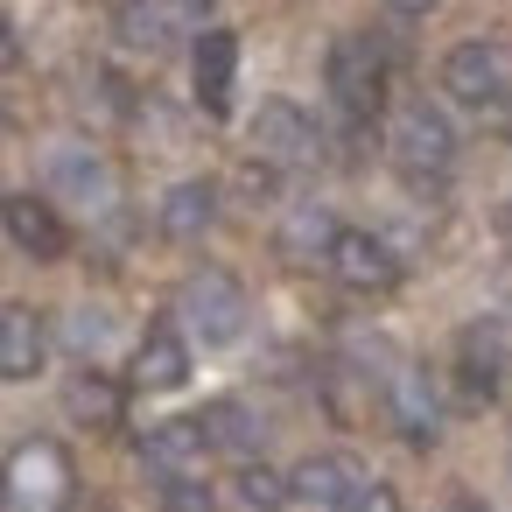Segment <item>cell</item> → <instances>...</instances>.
Here are the masks:
<instances>
[{
    "mask_svg": "<svg viewBox=\"0 0 512 512\" xmlns=\"http://www.w3.org/2000/svg\"><path fill=\"white\" fill-rule=\"evenodd\" d=\"M78 470L57 442H15L0 463V512H71Z\"/></svg>",
    "mask_w": 512,
    "mask_h": 512,
    "instance_id": "obj_1",
    "label": "cell"
},
{
    "mask_svg": "<svg viewBox=\"0 0 512 512\" xmlns=\"http://www.w3.org/2000/svg\"><path fill=\"white\" fill-rule=\"evenodd\" d=\"M176 316H183V330L197 337V344H211V351H225V344H239L246 337V288L225 274V267H204V274H190L183 281V295H176Z\"/></svg>",
    "mask_w": 512,
    "mask_h": 512,
    "instance_id": "obj_2",
    "label": "cell"
},
{
    "mask_svg": "<svg viewBox=\"0 0 512 512\" xmlns=\"http://www.w3.org/2000/svg\"><path fill=\"white\" fill-rule=\"evenodd\" d=\"M323 85H330L344 120H372L386 106V50L372 36H337L323 57Z\"/></svg>",
    "mask_w": 512,
    "mask_h": 512,
    "instance_id": "obj_3",
    "label": "cell"
},
{
    "mask_svg": "<svg viewBox=\"0 0 512 512\" xmlns=\"http://www.w3.org/2000/svg\"><path fill=\"white\" fill-rule=\"evenodd\" d=\"M386 148H393L400 176H414V183H442V176H449V162H456V127H449V113H442V106L414 99V106H400V113H393Z\"/></svg>",
    "mask_w": 512,
    "mask_h": 512,
    "instance_id": "obj_4",
    "label": "cell"
},
{
    "mask_svg": "<svg viewBox=\"0 0 512 512\" xmlns=\"http://www.w3.org/2000/svg\"><path fill=\"white\" fill-rule=\"evenodd\" d=\"M253 155H260L267 169H309V162L323 155V134H316V120H309L295 99H267V106L253 113Z\"/></svg>",
    "mask_w": 512,
    "mask_h": 512,
    "instance_id": "obj_5",
    "label": "cell"
},
{
    "mask_svg": "<svg viewBox=\"0 0 512 512\" xmlns=\"http://www.w3.org/2000/svg\"><path fill=\"white\" fill-rule=\"evenodd\" d=\"M365 484H372V477L358 470V456L323 449V456H309V463L288 470V505H302V512H351V498H358Z\"/></svg>",
    "mask_w": 512,
    "mask_h": 512,
    "instance_id": "obj_6",
    "label": "cell"
},
{
    "mask_svg": "<svg viewBox=\"0 0 512 512\" xmlns=\"http://www.w3.org/2000/svg\"><path fill=\"white\" fill-rule=\"evenodd\" d=\"M505 85H512V64H505L498 43H456V50L442 57V92H449L456 106H498Z\"/></svg>",
    "mask_w": 512,
    "mask_h": 512,
    "instance_id": "obj_7",
    "label": "cell"
},
{
    "mask_svg": "<svg viewBox=\"0 0 512 512\" xmlns=\"http://www.w3.org/2000/svg\"><path fill=\"white\" fill-rule=\"evenodd\" d=\"M323 267H330V274H337L351 295H386V288L400 281V260H393V246H386L379 232H351V225L330 239V260H323Z\"/></svg>",
    "mask_w": 512,
    "mask_h": 512,
    "instance_id": "obj_8",
    "label": "cell"
},
{
    "mask_svg": "<svg viewBox=\"0 0 512 512\" xmlns=\"http://www.w3.org/2000/svg\"><path fill=\"white\" fill-rule=\"evenodd\" d=\"M505 358H512L505 323H498V316H477V323L456 337V379H463V393H470V400H491L498 379H505Z\"/></svg>",
    "mask_w": 512,
    "mask_h": 512,
    "instance_id": "obj_9",
    "label": "cell"
},
{
    "mask_svg": "<svg viewBox=\"0 0 512 512\" xmlns=\"http://www.w3.org/2000/svg\"><path fill=\"white\" fill-rule=\"evenodd\" d=\"M190 78H197V106L211 120H225L232 113V78H239V36L232 29H204L197 57H190Z\"/></svg>",
    "mask_w": 512,
    "mask_h": 512,
    "instance_id": "obj_10",
    "label": "cell"
},
{
    "mask_svg": "<svg viewBox=\"0 0 512 512\" xmlns=\"http://www.w3.org/2000/svg\"><path fill=\"white\" fill-rule=\"evenodd\" d=\"M50 190H57L64 204H78V211H113V197H120L113 169H106L92 148H57V155H50Z\"/></svg>",
    "mask_w": 512,
    "mask_h": 512,
    "instance_id": "obj_11",
    "label": "cell"
},
{
    "mask_svg": "<svg viewBox=\"0 0 512 512\" xmlns=\"http://www.w3.org/2000/svg\"><path fill=\"white\" fill-rule=\"evenodd\" d=\"M386 414H393V428H400L414 449H428V442L442 435V393L428 386V372H393V386H386Z\"/></svg>",
    "mask_w": 512,
    "mask_h": 512,
    "instance_id": "obj_12",
    "label": "cell"
},
{
    "mask_svg": "<svg viewBox=\"0 0 512 512\" xmlns=\"http://www.w3.org/2000/svg\"><path fill=\"white\" fill-rule=\"evenodd\" d=\"M50 351V330L29 302H0V379H36Z\"/></svg>",
    "mask_w": 512,
    "mask_h": 512,
    "instance_id": "obj_13",
    "label": "cell"
},
{
    "mask_svg": "<svg viewBox=\"0 0 512 512\" xmlns=\"http://www.w3.org/2000/svg\"><path fill=\"white\" fill-rule=\"evenodd\" d=\"M141 456H148V470H155L162 484H176V477H197V470H204V456H211V442H204V421H162V428L141 442Z\"/></svg>",
    "mask_w": 512,
    "mask_h": 512,
    "instance_id": "obj_14",
    "label": "cell"
},
{
    "mask_svg": "<svg viewBox=\"0 0 512 512\" xmlns=\"http://www.w3.org/2000/svg\"><path fill=\"white\" fill-rule=\"evenodd\" d=\"M0 225H8V239H15L22 253H36V260H57V253L71 246L64 218H57L43 197H0Z\"/></svg>",
    "mask_w": 512,
    "mask_h": 512,
    "instance_id": "obj_15",
    "label": "cell"
},
{
    "mask_svg": "<svg viewBox=\"0 0 512 512\" xmlns=\"http://www.w3.org/2000/svg\"><path fill=\"white\" fill-rule=\"evenodd\" d=\"M190 379V344L176 330H148L141 351H134V386L141 393H176Z\"/></svg>",
    "mask_w": 512,
    "mask_h": 512,
    "instance_id": "obj_16",
    "label": "cell"
},
{
    "mask_svg": "<svg viewBox=\"0 0 512 512\" xmlns=\"http://www.w3.org/2000/svg\"><path fill=\"white\" fill-rule=\"evenodd\" d=\"M211 218H218V183H176L162 197V211H155L162 239H204Z\"/></svg>",
    "mask_w": 512,
    "mask_h": 512,
    "instance_id": "obj_17",
    "label": "cell"
},
{
    "mask_svg": "<svg viewBox=\"0 0 512 512\" xmlns=\"http://www.w3.org/2000/svg\"><path fill=\"white\" fill-rule=\"evenodd\" d=\"M204 442L225 449V456H253L260 449V421L239 400H218V407H204Z\"/></svg>",
    "mask_w": 512,
    "mask_h": 512,
    "instance_id": "obj_18",
    "label": "cell"
},
{
    "mask_svg": "<svg viewBox=\"0 0 512 512\" xmlns=\"http://www.w3.org/2000/svg\"><path fill=\"white\" fill-rule=\"evenodd\" d=\"M64 400H71V414H78V421H99V428H113V421H120V386H106L99 372H78Z\"/></svg>",
    "mask_w": 512,
    "mask_h": 512,
    "instance_id": "obj_19",
    "label": "cell"
},
{
    "mask_svg": "<svg viewBox=\"0 0 512 512\" xmlns=\"http://www.w3.org/2000/svg\"><path fill=\"white\" fill-rule=\"evenodd\" d=\"M344 225H330V211H295V225H288V253L295 260H330V239H337Z\"/></svg>",
    "mask_w": 512,
    "mask_h": 512,
    "instance_id": "obj_20",
    "label": "cell"
},
{
    "mask_svg": "<svg viewBox=\"0 0 512 512\" xmlns=\"http://www.w3.org/2000/svg\"><path fill=\"white\" fill-rule=\"evenodd\" d=\"M120 36H127L134 50H162V43H169V15H162V8H141V0H134V8L120 15Z\"/></svg>",
    "mask_w": 512,
    "mask_h": 512,
    "instance_id": "obj_21",
    "label": "cell"
},
{
    "mask_svg": "<svg viewBox=\"0 0 512 512\" xmlns=\"http://www.w3.org/2000/svg\"><path fill=\"white\" fill-rule=\"evenodd\" d=\"M239 491H246V505H260V512H281V505H288V477H274L267 463H246V470H239Z\"/></svg>",
    "mask_w": 512,
    "mask_h": 512,
    "instance_id": "obj_22",
    "label": "cell"
},
{
    "mask_svg": "<svg viewBox=\"0 0 512 512\" xmlns=\"http://www.w3.org/2000/svg\"><path fill=\"white\" fill-rule=\"evenodd\" d=\"M162 512H218V505L197 477H176V484H162Z\"/></svg>",
    "mask_w": 512,
    "mask_h": 512,
    "instance_id": "obj_23",
    "label": "cell"
},
{
    "mask_svg": "<svg viewBox=\"0 0 512 512\" xmlns=\"http://www.w3.org/2000/svg\"><path fill=\"white\" fill-rule=\"evenodd\" d=\"M106 330H113V323H106L99 309H78V316H71V344H78V351H99Z\"/></svg>",
    "mask_w": 512,
    "mask_h": 512,
    "instance_id": "obj_24",
    "label": "cell"
},
{
    "mask_svg": "<svg viewBox=\"0 0 512 512\" xmlns=\"http://www.w3.org/2000/svg\"><path fill=\"white\" fill-rule=\"evenodd\" d=\"M351 512H400V498H393V484H365L351 498Z\"/></svg>",
    "mask_w": 512,
    "mask_h": 512,
    "instance_id": "obj_25",
    "label": "cell"
},
{
    "mask_svg": "<svg viewBox=\"0 0 512 512\" xmlns=\"http://www.w3.org/2000/svg\"><path fill=\"white\" fill-rule=\"evenodd\" d=\"M15 57H22V50H15V29H8V15H0V71H8Z\"/></svg>",
    "mask_w": 512,
    "mask_h": 512,
    "instance_id": "obj_26",
    "label": "cell"
},
{
    "mask_svg": "<svg viewBox=\"0 0 512 512\" xmlns=\"http://www.w3.org/2000/svg\"><path fill=\"white\" fill-rule=\"evenodd\" d=\"M386 8H393V15H428L435 0H386Z\"/></svg>",
    "mask_w": 512,
    "mask_h": 512,
    "instance_id": "obj_27",
    "label": "cell"
},
{
    "mask_svg": "<svg viewBox=\"0 0 512 512\" xmlns=\"http://www.w3.org/2000/svg\"><path fill=\"white\" fill-rule=\"evenodd\" d=\"M211 0H169V15H204Z\"/></svg>",
    "mask_w": 512,
    "mask_h": 512,
    "instance_id": "obj_28",
    "label": "cell"
},
{
    "mask_svg": "<svg viewBox=\"0 0 512 512\" xmlns=\"http://www.w3.org/2000/svg\"><path fill=\"white\" fill-rule=\"evenodd\" d=\"M449 512H491V505H477V498H456V505H449Z\"/></svg>",
    "mask_w": 512,
    "mask_h": 512,
    "instance_id": "obj_29",
    "label": "cell"
},
{
    "mask_svg": "<svg viewBox=\"0 0 512 512\" xmlns=\"http://www.w3.org/2000/svg\"><path fill=\"white\" fill-rule=\"evenodd\" d=\"M505 232H512V204H505Z\"/></svg>",
    "mask_w": 512,
    "mask_h": 512,
    "instance_id": "obj_30",
    "label": "cell"
},
{
    "mask_svg": "<svg viewBox=\"0 0 512 512\" xmlns=\"http://www.w3.org/2000/svg\"><path fill=\"white\" fill-rule=\"evenodd\" d=\"M0 134H8V113H0Z\"/></svg>",
    "mask_w": 512,
    "mask_h": 512,
    "instance_id": "obj_31",
    "label": "cell"
},
{
    "mask_svg": "<svg viewBox=\"0 0 512 512\" xmlns=\"http://www.w3.org/2000/svg\"><path fill=\"white\" fill-rule=\"evenodd\" d=\"M113 8H134V0H113Z\"/></svg>",
    "mask_w": 512,
    "mask_h": 512,
    "instance_id": "obj_32",
    "label": "cell"
},
{
    "mask_svg": "<svg viewBox=\"0 0 512 512\" xmlns=\"http://www.w3.org/2000/svg\"><path fill=\"white\" fill-rule=\"evenodd\" d=\"M0 232H8V225H0Z\"/></svg>",
    "mask_w": 512,
    "mask_h": 512,
    "instance_id": "obj_33",
    "label": "cell"
}]
</instances>
